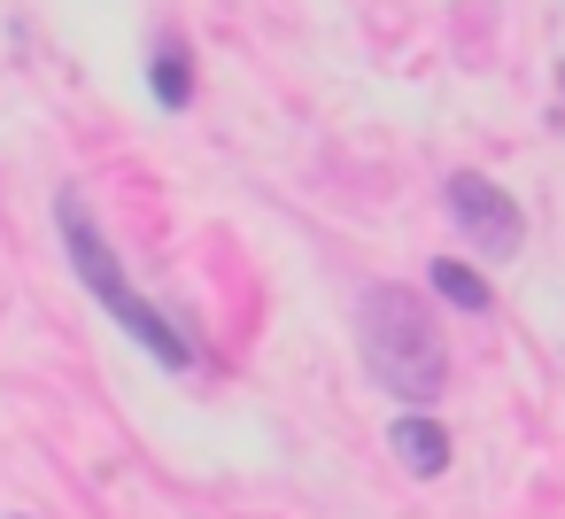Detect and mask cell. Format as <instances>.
<instances>
[{
    "label": "cell",
    "instance_id": "cell-4",
    "mask_svg": "<svg viewBox=\"0 0 565 519\" xmlns=\"http://www.w3.org/2000/svg\"><path fill=\"white\" fill-rule=\"evenodd\" d=\"M387 442H395V457H403V465H411L418 480H434V473L449 465V434H441V426H434L426 411H403V419L387 426Z\"/></svg>",
    "mask_w": 565,
    "mask_h": 519
},
{
    "label": "cell",
    "instance_id": "cell-1",
    "mask_svg": "<svg viewBox=\"0 0 565 519\" xmlns=\"http://www.w3.org/2000/svg\"><path fill=\"white\" fill-rule=\"evenodd\" d=\"M364 364H372L395 395H411V403H434V395L449 388V349H441L434 318H426L403 287H372V295H364Z\"/></svg>",
    "mask_w": 565,
    "mask_h": 519
},
{
    "label": "cell",
    "instance_id": "cell-2",
    "mask_svg": "<svg viewBox=\"0 0 565 519\" xmlns=\"http://www.w3.org/2000/svg\"><path fill=\"white\" fill-rule=\"evenodd\" d=\"M55 225H63V241H71V264H78V279L94 287V303H102V310H109V318H117L132 341H148V349H156L171 372H186V364H194L186 333H179V326H171V318H163L148 295H132V279L117 272V256H109V241L94 233V218L78 210V194H63V202H55Z\"/></svg>",
    "mask_w": 565,
    "mask_h": 519
},
{
    "label": "cell",
    "instance_id": "cell-5",
    "mask_svg": "<svg viewBox=\"0 0 565 519\" xmlns=\"http://www.w3.org/2000/svg\"><path fill=\"white\" fill-rule=\"evenodd\" d=\"M148 86H156V102H163V109H186V102H194V71H186V47H179V40H163V47H156Z\"/></svg>",
    "mask_w": 565,
    "mask_h": 519
},
{
    "label": "cell",
    "instance_id": "cell-6",
    "mask_svg": "<svg viewBox=\"0 0 565 519\" xmlns=\"http://www.w3.org/2000/svg\"><path fill=\"white\" fill-rule=\"evenodd\" d=\"M426 279H434V295H441V303H457V310H495L488 279H480V272H465L457 256H441V264H434Z\"/></svg>",
    "mask_w": 565,
    "mask_h": 519
},
{
    "label": "cell",
    "instance_id": "cell-3",
    "mask_svg": "<svg viewBox=\"0 0 565 519\" xmlns=\"http://www.w3.org/2000/svg\"><path fill=\"white\" fill-rule=\"evenodd\" d=\"M449 218L465 225V241L480 248V256H519V202L495 187V179H480V171H457L449 179Z\"/></svg>",
    "mask_w": 565,
    "mask_h": 519
}]
</instances>
